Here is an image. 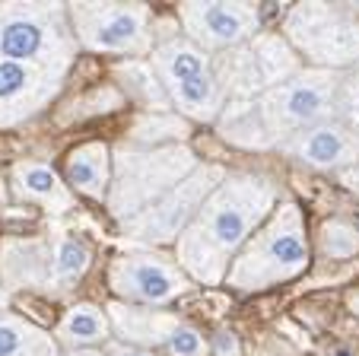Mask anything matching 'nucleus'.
<instances>
[{"instance_id":"13","label":"nucleus","mask_w":359,"mask_h":356,"mask_svg":"<svg viewBox=\"0 0 359 356\" xmlns=\"http://www.w3.org/2000/svg\"><path fill=\"white\" fill-rule=\"evenodd\" d=\"M149 67L156 70L165 93L175 89L178 83H188V80H194V77L213 74L210 54L203 51V48H197L191 39H169L159 48H153V64H149Z\"/></svg>"},{"instance_id":"5","label":"nucleus","mask_w":359,"mask_h":356,"mask_svg":"<svg viewBox=\"0 0 359 356\" xmlns=\"http://www.w3.org/2000/svg\"><path fill=\"white\" fill-rule=\"evenodd\" d=\"M286 35L318 70H340L359 61V16L337 4H299L286 16Z\"/></svg>"},{"instance_id":"15","label":"nucleus","mask_w":359,"mask_h":356,"mask_svg":"<svg viewBox=\"0 0 359 356\" xmlns=\"http://www.w3.org/2000/svg\"><path fill=\"white\" fill-rule=\"evenodd\" d=\"M67 182L93 201H109L111 156L105 143H83L67 156Z\"/></svg>"},{"instance_id":"7","label":"nucleus","mask_w":359,"mask_h":356,"mask_svg":"<svg viewBox=\"0 0 359 356\" xmlns=\"http://www.w3.org/2000/svg\"><path fill=\"white\" fill-rule=\"evenodd\" d=\"M226 175L219 166H197L191 175H184L175 188L165 191L156 204H149L143 213L124 220V232L130 239H137V242H149V245L175 242L178 235L191 226V220H197L203 201L210 197V191Z\"/></svg>"},{"instance_id":"30","label":"nucleus","mask_w":359,"mask_h":356,"mask_svg":"<svg viewBox=\"0 0 359 356\" xmlns=\"http://www.w3.org/2000/svg\"><path fill=\"white\" fill-rule=\"evenodd\" d=\"M4 305H7V293H4V289H0V309H4Z\"/></svg>"},{"instance_id":"24","label":"nucleus","mask_w":359,"mask_h":356,"mask_svg":"<svg viewBox=\"0 0 359 356\" xmlns=\"http://www.w3.org/2000/svg\"><path fill=\"white\" fill-rule=\"evenodd\" d=\"M321 249L327 258H350L359 251V229L346 220H331L321 229Z\"/></svg>"},{"instance_id":"9","label":"nucleus","mask_w":359,"mask_h":356,"mask_svg":"<svg viewBox=\"0 0 359 356\" xmlns=\"http://www.w3.org/2000/svg\"><path fill=\"white\" fill-rule=\"evenodd\" d=\"M109 283L128 305H169L191 289V280L178 264L159 255H121L109 270Z\"/></svg>"},{"instance_id":"29","label":"nucleus","mask_w":359,"mask_h":356,"mask_svg":"<svg viewBox=\"0 0 359 356\" xmlns=\"http://www.w3.org/2000/svg\"><path fill=\"white\" fill-rule=\"evenodd\" d=\"M67 356H109L105 350H95V347H83V350H70Z\"/></svg>"},{"instance_id":"23","label":"nucleus","mask_w":359,"mask_h":356,"mask_svg":"<svg viewBox=\"0 0 359 356\" xmlns=\"http://www.w3.org/2000/svg\"><path fill=\"white\" fill-rule=\"evenodd\" d=\"M121 77H128V89L137 95V99L143 102L147 108H169L172 102H169V93L163 89V83H159V77H156V70L149 67V64H128V67L121 70Z\"/></svg>"},{"instance_id":"26","label":"nucleus","mask_w":359,"mask_h":356,"mask_svg":"<svg viewBox=\"0 0 359 356\" xmlns=\"http://www.w3.org/2000/svg\"><path fill=\"white\" fill-rule=\"evenodd\" d=\"M334 114L340 118V124H344L346 131H353V134L359 137V74L340 80L337 108H334Z\"/></svg>"},{"instance_id":"10","label":"nucleus","mask_w":359,"mask_h":356,"mask_svg":"<svg viewBox=\"0 0 359 356\" xmlns=\"http://www.w3.org/2000/svg\"><path fill=\"white\" fill-rule=\"evenodd\" d=\"M178 20L188 29V39L203 51H229L242 41L255 39L261 26V13L251 4H182Z\"/></svg>"},{"instance_id":"8","label":"nucleus","mask_w":359,"mask_h":356,"mask_svg":"<svg viewBox=\"0 0 359 356\" xmlns=\"http://www.w3.org/2000/svg\"><path fill=\"white\" fill-rule=\"evenodd\" d=\"M70 29L89 51L109 54H149V7L143 4H74Z\"/></svg>"},{"instance_id":"20","label":"nucleus","mask_w":359,"mask_h":356,"mask_svg":"<svg viewBox=\"0 0 359 356\" xmlns=\"http://www.w3.org/2000/svg\"><path fill=\"white\" fill-rule=\"evenodd\" d=\"M169 102L175 108H182L184 114H191V118L213 121L226 108V93L219 86L217 74H203L188 83H178L175 89H169Z\"/></svg>"},{"instance_id":"4","label":"nucleus","mask_w":359,"mask_h":356,"mask_svg":"<svg viewBox=\"0 0 359 356\" xmlns=\"http://www.w3.org/2000/svg\"><path fill=\"white\" fill-rule=\"evenodd\" d=\"M197 169V159L184 147L159 150H124L118 159V175L109 188V207L115 216L130 220L172 191L184 175Z\"/></svg>"},{"instance_id":"19","label":"nucleus","mask_w":359,"mask_h":356,"mask_svg":"<svg viewBox=\"0 0 359 356\" xmlns=\"http://www.w3.org/2000/svg\"><path fill=\"white\" fill-rule=\"evenodd\" d=\"M226 140L242 143V147H271L273 134L267 131L264 114L258 108V99H236L223 108V121H219Z\"/></svg>"},{"instance_id":"27","label":"nucleus","mask_w":359,"mask_h":356,"mask_svg":"<svg viewBox=\"0 0 359 356\" xmlns=\"http://www.w3.org/2000/svg\"><path fill=\"white\" fill-rule=\"evenodd\" d=\"M210 356H238V337L232 331H219L210 343Z\"/></svg>"},{"instance_id":"28","label":"nucleus","mask_w":359,"mask_h":356,"mask_svg":"<svg viewBox=\"0 0 359 356\" xmlns=\"http://www.w3.org/2000/svg\"><path fill=\"white\" fill-rule=\"evenodd\" d=\"M109 356H156L153 350H147V347H134V343H124V341H115V343H109V350H105Z\"/></svg>"},{"instance_id":"14","label":"nucleus","mask_w":359,"mask_h":356,"mask_svg":"<svg viewBox=\"0 0 359 356\" xmlns=\"http://www.w3.org/2000/svg\"><path fill=\"white\" fill-rule=\"evenodd\" d=\"M109 322L124 337V343L149 350V347H156V343H165L169 331L182 318L169 315L163 309H137V305H128V303H115V305H109Z\"/></svg>"},{"instance_id":"11","label":"nucleus","mask_w":359,"mask_h":356,"mask_svg":"<svg viewBox=\"0 0 359 356\" xmlns=\"http://www.w3.org/2000/svg\"><path fill=\"white\" fill-rule=\"evenodd\" d=\"M280 147L312 169H350L359 162V137L340 121H321L280 140Z\"/></svg>"},{"instance_id":"1","label":"nucleus","mask_w":359,"mask_h":356,"mask_svg":"<svg viewBox=\"0 0 359 356\" xmlns=\"http://www.w3.org/2000/svg\"><path fill=\"white\" fill-rule=\"evenodd\" d=\"M277 204V188L261 175H226L203 201L197 220L191 223L201 242L229 261L248 242L258 223Z\"/></svg>"},{"instance_id":"17","label":"nucleus","mask_w":359,"mask_h":356,"mask_svg":"<svg viewBox=\"0 0 359 356\" xmlns=\"http://www.w3.org/2000/svg\"><path fill=\"white\" fill-rule=\"evenodd\" d=\"M111 337V322L109 315L93 303H76L67 309V315L57 324V341L67 350H83L105 343Z\"/></svg>"},{"instance_id":"12","label":"nucleus","mask_w":359,"mask_h":356,"mask_svg":"<svg viewBox=\"0 0 359 356\" xmlns=\"http://www.w3.org/2000/svg\"><path fill=\"white\" fill-rule=\"evenodd\" d=\"M57 77L61 74L0 58V108H4V118L13 121V118L39 112L57 93V83H61Z\"/></svg>"},{"instance_id":"25","label":"nucleus","mask_w":359,"mask_h":356,"mask_svg":"<svg viewBox=\"0 0 359 356\" xmlns=\"http://www.w3.org/2000/svg\"><path fill=\"white\" fill-rule=\"evenodd\" d=\"M165 353L169 356H210V343L203 341V334L188 322H178L165 337Z\"/></svg>"},{"instance_id":"18","label":"nucleus","mask_w":359,"mask_h":356,"mask_svg":"<svg viewBox=\"0 0 359 356\" xmlns=\"http://www.w3.org/2000/svg\"><path fill=\"white\" fill-rule=\"evenodd\" d=\"M248 54L255 61V70H258V80L264 89L280 86V83H286L290 77L299 74V58L280 35H255Z\"/></svg>"},{"instance_id":"3","label":"nucleus","mask_w":359,"mask_h":356,"mask_svg":"<svg viewBox=\"0 0 359 356\" xmlns=\"http://www.w3.org/2000/svg\"><path fill=\"white\" fill-rule=\"evenodd\" d=\"M74 51L64 7H0V58L61 74Z\"/></svg>"},{"instance_id":"6","label":"nucleus","mask_w":359,"mask_h":356,"mask_svg":"<svg viewBox=\"0 0 359 356\" xmlns=\"http://www.w3.org/2000/svg\"><path fill=\"white\" fill-rule=\"evenodd\" d=\"M337 89L340 77L334 70H305V74L290 77L280 86H271L258 95V108L264 114L267 131L273 140H286L290 134L312 124L331 121L337 108Z\"/></svg>"},{"instance_id":"2","label":"nucleus","mask_w":359,"mask_h":356,"mask_svg":"<svg viewBox=\"0 0 359 356\" xmlns=\"http://www.w3.org/2000/svg\"><path fill=\"white\" fill-rule=\"evenodd\" d=\"M305 268H309V239H305L302 213L296 204H283L271 216V223L238 249L226 277L238 289H264L292 280Z\"/></svg>"},{"instance_id":"16","label":"nucleus","mask_w":359,"mask_h":356,"mask_svg":"<svg viewBox=\"0 0 359 356\" xmlns=\"http://www.w3.org/2000/svg\"><path fill=\"white\" fill-rule=\"evenodd\" d=\"M13 185H16V195L20 197L45 204V207L55 210V213H64V210L74 207L70 188L57 178L55 169L45 166V162H20V166L13 169Z\"/></svg>"},{"instance_id":"21","label":"nucleus","mask_w":359,"mask_h":356,"mask_svg":"<svg viewBox=\"0 0 359 356\" xmlns=\"http://www.w3.org/2000/svg\"><path fill=\"white\" fill-rule=\"evenodd\" d=\"M0 356H57V343L26 318L0 315Z\"/></svg>"},{"instance_id":"22","label":"nucleus","mask_w":359,"mask_h":356,"mask_svg":"<svg viewBox=\"0 0 359 356\" xmlns=\"http://www.w3.org/2000/svg\"><path fill=\"white\" fill-rule=\"evenodd\" d=\"M89 264H93L89 245L83 239H76V235H61V239L51 242V280L48 283L70 286V283H76L86 274Z\"/></svg>"}]
</instances>
